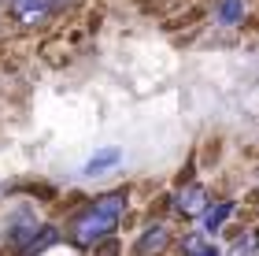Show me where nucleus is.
Instances as JSON below:
<instances>
[{
    "mask_svg": "<svg viewBox=\"0 0 259 256\" xmlns=\"http://www.w3.org/2000/svg\"><path fill=\"white\" fill-rule=\"evenodd\" d=\"M122 212H126V190L100 193L70 219L67 238L74 241L78 249H97V245H104V241H111V234L119 230Z\"/></svg>",
    "mask_w": 259,
    "mask_h": 256,
    "instance_id": "nucleus-1",
    "label": "nucleus"
},
{
    "mask_svg": "<svg viewBox=\"0 0 259 256\" xmlns=\"http://www.w3.org/2000/svg\"><path fill=\"white\" fill-rule=\"evenodd\" d=\"M207 208H211V197L200 182H185L178 190V197H174V212L185 215V219H204Z\"/></svg>",
    "mask_w": 259,
    "mask_h": 256,
    "instance_id": "nucleus-2",
    "label": "nucleus"
},
{
    "mask_svg": "<svg viewBox=\"0 0 259 256\" xmlns=\"http://www.w3.org/2000/svg\"><path fill=\"white\" fill-rule=\"evenodd\" d=\"M52 11H56L52 0H15V4H11V19H15L22 30H37L52 19Z\"/></svg>",
    "mask_w": 259,
    "mask_h": 256,
    "instance_id": "nucleus-3",
    "label": "nucleus"
},
{
    "mask_svg": "<svg viewBox=\"0 0 259 256\" xmlns=\"http://www.w3.org/2000/svg\"><path fill=\"white\" fill-rule=\"evenodd\" d=\"M167 249H170V230L163 227V223L148 227L145 234L137 238V256H163Z\"/></svg>",
    "mask_w": 259,
    "mask_h": 256,
    "instance_id": "nucleus-4",
    "label": "nucleus"
},
{
    "mask_svg": "<svg viewBox=\"0 0 259 256\" xmlns=\"http://www.w3.org/2000/svg\"><path fill=\"white\" fill-rule=\"evenodd\" d=\"M122 164V149H100V153H93L85 160V167H81V174L85 178H93V174H104V171H111V167H119Z\"/></svg>",
    "mask_w": 259,
    "mask_h": 256,
    "instance_id": "nucleus-5",
    "label": "nucleus"
},
{
    "mask_svg": "<svg viewBox=\"0 0 259 256\" xmlns=\"http://www.w3.org/2000/svg\"><path fill=\"white\" fill-rule=\"evenodd\" d=\"M233 215V201H219V204H211L207 212H204V219H200V227H204V234H211L215 238L222 227H226V219Z\"/></svg>",
    "mask_w": 259,
    "mask_h": 256,
    "instance_id": "nucleus-6",
    "label": "nucleus"
},
{
    "mask_svg": "<svg viewBox=\"0 0 259 256\" xmlns=\"http://www.w3.org/2000/svg\"><path fill=\"white\" fill-rule=\"evenodd\" d=\"M56 241H60V230H56V227H41L37 234H33V238H30V241H26V245H22L15 256H41L49 245H56Z\"/></svg>",
    "mask_w": 259,
    "mask_h": 256,
    "instance_id": "nucleus-7",
    "label": "nucleus"
},
{
    "mask_svg": "<svg viewBox=\"0 0 259 256\" xmlns=\"http://www.w3.org/2000/svg\"><path fill=\"white\" fill-rule=\"evenodd\" d=\"M182 256H219V245H215V238L211 234H189L182 241Z\"/></svg>",
    "mask_w": 259,
    "mask_h": 256,
    "instance_id": "nucleus-8",
    "label": "nucleus"
},
{
    "mask_svg": "<svg viewBox=\"0 0 259 256\" xmlns=\"http://www.w3.org/2000/svg\"><path fill=\"white\" fill-rule=\"evenodd\" d=\"M215 22L219 26H241L244 22V0H219Z\"/></svg>",
    "mask_w": 259,
    "mask_h": 256,
    "instance_id": "nucleus-9",
    "label": "nucleus"
},
{
    "mask_svg": "<svg viewBox=\"0 0 259 256\" xmlns=\"http://www.w3.org/2000/svg\"><path fill=\"white\" fill-rule=\"evenodd\" d=\"M255 249H259V238L255 234H241L230 245V256H255Z\"/></svg>",
    "mask_w": 259,
    "mask_h": 256,
    "instance_id": "nucleus-10",
    "label": "nucleus"
},
{
    "mask_svg": "<svg viewBox=\"0 0 259 256\" xmlns=\"http://www.w3.org/2000/svg\"><path fill=\"white\" fill-rule=\"evenodd\" d=\"M0 4H8V8H11V4H15V0H0Z\"/></svg>",
    "mask_w": 259,
    "mask_h": 256,
    "instance_id": "nucleus-11",
    "label": "nucleus"
}]
</instances>
